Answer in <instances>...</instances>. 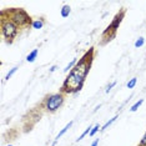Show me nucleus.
<instances>
[{
    "mask_svg": "<svg viewBox=\"0 0 146 146\" xmlns=\"http://www.w3.org/2000/svg\"><path fill=\"white\" fill-rule=\"evenodd\" d=\"M94 60V48H90L70 70L60 89L61 94H76L82 89Z\"/></svg>",
    "mask_w": 146,
    "mask_h": 146,
    "instance_id": "nucleus-1",
    "label": "nucleus"
},
{
    "mask_svg": "<svg viewBox=\"0 0 146 146\" xmlns=\"http://www.w3.org/2000/svg\"><path fill=\"white\" fill-rule=\"evenodd\" d=\"M5 15H8V18L18 26V28H26V26L31 25V18L28 15L24 9H10V10H3Z\"/></svg>",
    "mask_w": 146,
    "mask_h": 146,
    "instance_id": "nucleus-2",
    "label": "nucleus"
},
{
    "mask_svg": "<svg viewBox=\"0 0 146 146\" xmlns=\"http://www.w3.org/2000/svg\"><path fill=\"white\" fill-rule=\"evenodd\" d=\"M19 33V28L13 23L9 18H6L4 14H1V35L5 39L8 44H11L14 41Z\"/></svg>",
    "mask_w": 146,
    "mask_h": 146,
    "instance_id": "nucleus-3",
    "label": "nucleus"
},
{
    "mask_svg": "<svg viewBox=\"0 0 146 146\" xmlns=\"http://www.w3.org/2000/svg\"><path fill=\"white\" fill-rule=\"evenodd\" d=\"M125 9H121L120 13H117V14L115 15V18L112 19L111 24L106 28V30L102 33V39H105L104 41H102V44H106L108 41H111L112 39L116 36V31H117L119 26H120L122 19H124V15H125Z\"/></svg>",
    "mask_w": 146,
    "mask_h": 146,
    "instance_id": "nucleus-4",
    "label": "nucleus"
},
{
    "mask_svg": "<svg viewBox=\"0 0 146 146\" xmlns=\"http://www.w3.org/2000/svg\"><path fill=\"white\" fill-rule=\"evenodd\" d=\"M64 94L58 92V94L49 95L45 100V109L49 112H55L59 110V108H61V105L64 104Z\"/></svg>",
    "mask_w": 146,
    "mask_h": 146,
    "instance_id": "nucleus-5",
    "label": "nucleus"
},
{
    "mask_svg": "<svg viewBox=\"0 0 146 146\" xmlns=\"http://www.w3.org/2000/svg\"><path fill=\"white\" fill-rule=\"evenodd\" d=\"M72 124H74V121H70V122H69V124H66V125H65V127H64V129H62V130H61L60 132H59V134H58V136H56V139H55V141H54V144H52V146H55V144H56V142H58V141H59V139H60V137H61V136H62V135H64V134H65V132H66V131H68V130H69V129H70V127H71V126H72Z\"/></svg>",
    "mask_w": 146,
    "mask_h": 146,
    "instance_id": "nucleus-6",
    "label": "nucleus"
},
{
    "mask_svg": "<svg viewBox=\"0 0 146 146\" xmlns=\"http://www.w3.org/2000/svg\"><path fill=\"white\" fill-rule=\"evenodd\" d=\"M38 54H39V49H34L30 54L26 56V61H28V62H34L35 59L38 58Z\"/></svg>",
    "mask_w": 146,
    "mask_h": 146,
    "instance_id": "nucleus-7",
    "label": "nucleus"
},
{
    "mask_svg": "<svg viewBox=\"0 0 146 146\" xmlns=\"http://www.w3.org/2000/svg\"><path fill=\"white\" fill-rule=\"evenodd\" d=\"M44 20L42 19H36V20H34L31 23V26H33V29H36V30H39V29H41L42 26H44Z\"/></svg>",
    "mask_w": 146,
    "mask_h": 146,
    "instance_id": "nucleus-8",
    "label": "nucleus"
},
{
    "mask_svg": "<svg viewBox=\"0 0 146 146\" xmlns=\"http://www.w3.org/2000/svg\"><path fill=\"white\" fill-rule=\"evenodd\" d=\"M70 13H71L70 6H69V5H64L61 8V10H60V15H61V18H68V16L70 15Z\"/></svg>",
    "mask_w": 146,
    "mask_h": 146,
    "instance_id": "nucleus-9",
    "label": "nucleus"
},
{
    "mask_svg": "<svg viewBox=\"0 0 146 146\" xmlns=\"http://www.w3.org/2000/svg\"><path fill=\"white\" fill-rule=\"evenodd\" d=\"M76 62H78V59H76V58H74V59H72V60L70 61V62H69L68 65L65 66V69H64V72H68L69 70H71V69L74 68L75 65H76Z\"/></svg>",
    "mask_w": 146,
    "mask_h": 146,
    "instance_id": "nucleus-10",
    "label": "nucleus"
},
{
    "mask_svg": "<svg viewBox=\"0 0 146 146\" xmlns=\"http://www.w3.org/2000/svg\"><path fill=\"white\" fill-rule=\"evenodd\" d=\"M142 104H144V99H140V100H139V101H136L135 104H134V105H132L131 108H130V111H131V112H135V111L137 110V109L140 108V106H141Z\"/></svg>",
    "mask_w": 146,
    "mask_h": 146,
    "instance_id": "nucleus-11",
    "label": "nucleus"
},
{
    "mask_svg": "<svg viewBox=\"0 0 146 146\" xmlns=\"http://www.w3.org/2000/svg\"><path fill=\"white\" fill-rule=\"evenodd\" d=\"M116 119H117V115H115L114 117H112V119H110V120H109L108 122H106V124H105L104 126H101V130H100V131H104V130H106V129H108V127H109V126H110L111 124H114Z\"/></svg>",
    "mask_w": 146,
    "mask_h": 146,
    "instance_id": "nucleus-12",
    "label": "nucleus"
},
{
    "mask_svg": "<svg viewBox=\"0 0 146 146\" xmlns=\"http://www.w3.org/2000/svg\"><path fill=\"white\" fill-rule=\"evenodd\" d=\"M91 129H92V126H89V127H88V129H86V130H85L84 132H82V134H81L80 136H79V137H78V139H76V142H79V141H80V140H82V139H84V137H85V136H86V135H88V134H90Z\"/></svg>",
    "mask_w": 146,
    "mask_h": 146,
    "instance_id": "nucleus-13",
    "label": "nucleus"
},
{
    "mask_svg": "<svg viewBox=\"0 0 146 146\" xmlns=\"http://www.w3.org/2000/svg\"><path fill=\"white\" fill-rule=\"evenodd\" d=\"M136 82H137V79L136 78H132L130 79V81H127V84H126V86H127V89H134Z\"/></svg>",
    "mask_w": 146,
    "mask_h": 146,
    "instance_id": "nucleus-14",
    "label": "nucleus"
},
{
    "mask_svg": "<svg viewBox=\"0 0 146 146\" xmlns=\"http://www.w3.org/2000/svg\"><path fill=\"white\" fill-rule=\"evenodd\" d=\"M18 69H19L18 66H14V68H13V69H10V71H9L8 74H6V76H5V80H9V79H10L11 76L14 75L15 72H16V70H18Z\"/></svg>",
    "mask_w": 146,
    "mask_h": 146,
    "instance_id": "nucleus-15",
    "label": "nucleus"
},
{
    "mask_svg": "<svg viewBox=\"0 0 146 146\" xmlns=\"http://www.w3.org/2000/svg\"><path fill=\"white\" fill-rule=\"evenodd\" d=\"M99 130H101V126L99 125V124H96V125L94 126V127L91 129V131H90V134H89V135H90L91 137H92V136H94V135H95V134H96V132H98Z\"/></svg>",
    "mask_w": 146,
    "mask_h": 146,
    "instance_id": "nucleus-16",
    "label": "nucleus"
},
{
    "mask_svg": "<svg viewBox=\"0 0 146 146\" xmlns=\"http://www.w3.org/2000/svg\"><path fill=\"white\" fill-rule=\"evenodd\" d=\"M144 44H145V39L144 38H139L137 40L135 41V48H141Z\"/></svg>",
    "mask_w": 146,
    "mask_h": 146,
    "instance_id": "nucleus-17",
    "label": "nucleus"
},
{
    "mask_svg": "<svg viewBox=\"0 0 146 146\" xmlns=\"http://www.w3.org/2000/svg\"><path fill=\"white\" fill-rule=\"evenodd\" d=\"M115 85H116V81H112V82H110V84L106 86V89H105V92H106V94H109V92L111 91V89L114 88Z\"/></svg>",
    "mask_w": 146,
    "mask_h": 146,
    "instance_id": "nucleus-18",
    "label": "nucleus"
},
{
    "mask_svg": "<svg viewBox=\"0 0 146 146\" xmlns=\"http://www.w3.org/2000/svg\"><path fill=\"white\" fill-rule=\"evenodd\" d=\"M140 146H146V132H145L144 137H142L141 141H140Z\"/></svg>",
    "mask_w": 146,
    "mask_h": 146,
    "instance_id": "nucleus-19",
    "label": "nucleus"
},
{
    "mask_svg": "<svg viewBox=\"0 0 146 146\" xmlns=\"http://www.w3.org/2000/svg\"><path fill=\"white\" fill-rule=\"evenodd\" d=\"M56 69H58V66H56V65H52L51 68L49 69V72H54V71L56 70Z\"/></svg>",
    "mask_w": 146,
    "mask_h": 146,
    "instance_id": "nucleus-20",
    "label": "nucleus"
},
{
    "mask_svg": "<svg viewBox=\"0 0 146 146\" xmlns=\"http://www.w3.org/2000/svg\"><path fill=\"white\" fill-rule=\"evenodd\" d=\"M98 145H99V139H96V140L91 144V146H98Z\"/></svg>",
    "mask_w": 146,
    "mask_h": 146,
    "instance_id": "nucleus-21",
    "label": "nucleus"
},
{
    "mask_svg": "<svg viewBox=\"0 0 146 146\" xmlns=\"http://www.w3.org/2000/svg\"><path fill=\"white\" fill-rule=\"evenodd\" d=\"M9 146H14V145H9Z\"/></svg>",
    "mask_w": 146,
    "mask_h": 146,
    "instance_id": "nucleus-22",
    "label": "nucleus"
},
{
    "mask_svg": "<svg viewBox=\"0 0 146 146\" xmlns=\"http://www.w3.org/2000/svg\"><path fill=\"white\" fill-rule=\"evenodd\" d=\"M145 41H146V39H145Z\"/></svg>",
    "mask_w": 146,
    "mask_h": 146,
    "instance_id": "nucleus-23",
    "label": "nucleus"
}]
</instances>
